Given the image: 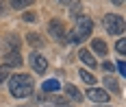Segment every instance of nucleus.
<instances>
[{
    "label": "nucleus",
    "mask_w": 126,
    "mask_h": 107,
    "mask_svg": "<svg viewBox=\"0 0 126 107\" xmlns=\"http://www.w3.org/2000/svg\"><path fill=\"white\" fill-rule=\"evenodd\" d=\"M57 2H59V4H70L72 0H57Z\"/></svg>",
    "instance_id": "obj_23"
},
{
    "label": "nucleus",
    "mask_w": 126,
    "mask_h": 107,
    "mask_svg": "<svg viewBox=\"0 0 126 107\" xmlns=\"http://www.w3.org/2000/svg\"><path fill=\"white\" fill-rule=\"evenodd\" d=\"M78 11H80V4H78V2H76L74 7H72V15H74V20H76V13H78Z\"/></svg>",
    "instance_id": "obj_21"
},
{
    "label": "nucleus",
    "mask_w": 126,
    "mask_h": 107,
    "mask_svg": "<svg viewBox=\"0 0 126 107\" xmlns=\"http://www.w3.org/2000/svg\"><path fill=\"white\" fill-rule=\"evenodd\" d=\"M59 87H61V83H59L57 79H48L44 85H41V90H44V92H48V94H50V92H57Z\"/></svg>",
    "instance_id": "obj_12"
},
{
    "label": "nucleus",
    "mask_w": 126,
    "mask_h": 107,
    "mask_svg": "<svg viewBox=\"0 0 126 107\" xmlns=\"http://www.w3.org/2000/svg\"><path fill=\"white\" fill-rule=\"evenodd\" d=\"M91 28H94V22L89 20L87 15H80V18L76 20L74 33H72V42H74V44H80V42H85L89 35H91Z\"/></svg>",
    "instance_id": "obj_2"
},
{
    "label": "nucleus",
    "mask_w": 126,
    "mask_h": 107,
    "mask_svg": "<svg viewBox=\"0 0 126 107\" xmlns=\"http://www.w3.org/2000/svg\"><path fill=\"white\" fill-rule=\"evenodd\" d=\"M26 40H28V44H33V46H41V44H44V42L39 40L37 33H28V37H26Z\"/></svg>",
    "instance_id": "obj_16"
},
{
    "label": "nucleus",
    "mask_w": 126,
    "mask_h": 107,
    "mask_svg": "<svg viewBox=\"0 0 126 107\" xmlns=\"http://www.w3.org/2000/svg\"><path fill=\"white\" fill-rule=\"evenodd\" d=\"M87 96L94 103H107V101H109V92H107V90H100V87H94V85L87 90Z\"/></svg>",
    "instance_id": "obj_6"
},
{
    "label": "nucleus",
    "mask_w": 126,
    "mask_h": 107,
    "mask_svg": "<svg viewBox=\"0 0 126 107\" xmlns=\"http://www.w3.org/2000/svg\"><path fill=\"white\" fill-rule=\"evenodd\" d=\"M63 90H65V94H67L70 98H74L76 103H80V101H83V94L78 92V90H76L74 85H63Z\"/></svg>",
    "instance_id": "obj_10"
},
{
    "label": "nucleus",
    "mask_w": 126,
    "mask_h": 107,
    "mask_svg": "<svg viewBox=\"0 0 126 107\" xmlns=\"http://www.w3.org/2000/svg\"><path fill=\"white\" fill-rule=\"evenodd\" d=\"M33 90H35V81L31 74H13L9 79V92L15 98H26L33 94Z\"/></svg>",
    "instance_id": "obj_1"
},
{
    "label": "nucleus",
    "mask_w": 126,
    "mask_h": 107,
    "mask_svg": "<svg viewBox=\"0 0 126 107\" xmlns=\"http://www.w3.org/2000/svg\"><path fill=\"white\" fill-rule=\"evenodd\" d=\"M4 66L9 68H20L22 66V57H20V50H13V53H4Z\"/></svg>",
    "instance_id": "obj_7"
},
{
    "label": "nucleus",
    "mask_w": 126,
    "mask_h": 107,
    "mask_svg": "<svg viewBox=\"0 0 126 107\" xmlns=\"http://www.w3.org/2000/svg\"><path fill=\"white\" fill-rule=\"evenodd\" d=\"M117 70H120V74H126V64L124 61H117Z\"/></svg>",
    "instance_id": "obj_20"
},
{
    "label": "nucleus",
    "mask_w": 126,
    "mask_h": 107,
    "mask_svg": "<svg viewBox=\"0 0 126 107\" xmlns=\"http://www.w3.org/2000/svg\"><path fill=\"white\" fill-rule=\"evenodd\" d=\"M78 57H80V61H83L85 66H89V68L98 66V64H96V57H94L91 50H87V48H80V50H78Z\"/></svg>",
    "instance_id": "obj_8"
},
{
    "label": "nucleus",
    "mask_w": 126,
    "mask_h": 107,
    "mask_svg": "<svg viewBox=\"0 0 126 107\" xmlns=\"http://www.w3.org/2000/svg\"><path fill=\"white\" fill-rule=\"evenodd\" d=\"M9 72H11L9 66H0V83H4V81L9 79Z\"/></svg>",
    "instance_id": "obj_17"
},
{
    "label": "nucleus",
    "mask_w": 126,
    "mask_h": 107,
    "mask_svg": "<svg viewBox=\"0 0 126 107\" xmlns=\"http://www.w3.org/2000/svg\"><path fill=\"white\" fill-rule=\"evenodd\" d=\"M24 20H26V22H35V20H37V15L31 13V11H26V13H24Z\"/></svg>",
    "instance_id": "obj_19"
},
{
    "label": "nucleus",
    "mask_w": 126,
    "mask_h": 107,
    "mask_svg": "<svg viewBox=\"0 0 126 107\" xmlns=\"http://www.w3.org/2000/svg\"><path fill=\"white\" fill-rule=\"evenodd\" d=\"M91 48H94V53L102 55V57H104V55L109 53V48H107V44H104L102 40H94V42H91Z\"/></svg>",
    "instance_id": "obj_11"
},
{
    "label": "nucleus",
    "mask_w": 126,
    "mask_h": 107,
    "mask_svg": "<svg viewBox=\"0 0 126 107\" xmlns=\"http://www.w3.org/2000/svg\"><path fill=\"white\" fill-rule=\"evenodd\" d=\"M35 0H9V4H11L13 9H26V7H31Z\"/></svg>",
    "instance_id": "obj_13"
},
{
    "label": "nucleus",
    "mask_w": 126,
    "mask_h": 107,
    "mask_svg": "<svg viewBox=\"0 0 126 107\" xmlns=\"http://www.w3.org/2000/svg\"><path fill=\"white\" fill-rule=\"evenodd\" d=\"M115 50L124 55V50H126V40H120V42H117V44H115Z\"/></svg>",
    "instance_id": "obj_18"
},
{
    "label": "nucleus",
    "mask_w": 126,
    "mask_h": 107,
    "mask_svg": "<svg viewBox=\"0 0 126 107\" xmlns=\"http://www.w3.org/2000/svg\"><path fill=\"white\" fill-rule=\"evenodd\" d=\"M20 50V37L17 35H7V53Z\"/></svg>",
    "instance_id": "obj_9"
},
{
    "label": "nucleus",
    "mask_w": 126,
    "mask_h": 107,
    "mask_svg": "<svg viewBox=\"0 0 126 107\" xmlns=\"http://www.w3.org/2000/svg\"><path fill=\"white\" fill-rule=\"evenodd\" d=\"M80 79L85 81L87 85H96V77H94L91 72H87V70H80Z\"/></svg>",
    "instance_id": "obj_15"
},
{
    "label": "nucleus",
    "mask_w": 126,
    "mask_h": 107,
    "mask_svg": "<svg viewBox=\"0 0 126 107\" xmlns=\"http://www.w3.org/2000/svg\"><path fill=\"white\" fill-rule=\"evenodd\" d=\"M48 33L52 35V40L57 42H63L65 37V26H63V22H59V20H50V24H48Z\"/></svg>",
    "instance_id": "obj_4"
},
{
    "label": "nucleus",
    "mask_w": 126,
    "mask_h": 107,
    "mask_svg": "<svg viewBox=\"0 0 126 107\" xmlns=\"http://www.w3.org/2000/svg\"><path fill=\"white\" fill-rule=\"evenodd\" d=\"M102 68H104V70H113V64H111V61H104Z\"/></svg>",
    "instance_id": "obj_22"
},
{
    "label": "nucleus",
    "mask_w": 126,
    "mask_h": 107,
    "mask_svg": "<svg viewBox=\"0 0 126 107\" xmlns=\"http://www.w3.org/2000/svg\"><path fill=\"white\" fill-rule=\"evenodd\" d=\"M104 87L111 90V92H120V85H117V81L113 77H104Z\"/></svg>",
    "instance_id": "obj_14"
},
{
    "label": "nucleus",
    "mask_w": 126,
    "mask_h": 107,
    "mask_svg": "<svg viewBox=\"0 0 126 107\" xmlns=\"http://www.w3.org/2000/svg\"><path fill=\"white\" fill-rule=\"evenodd\" d=\"M104 28H107V33H111V35H122L124 33V18L122 15H104Z\"/></svg>",
    "instance_id": "obj_3"
},
{
    "label": "nucleus",
    "mask_w": 126,
    "mask_h": 107,
    "mask_svg": "<svg viewBox=\"0 0 126 107\" xmlns=\"http://www.w3.org/2000/svg\"><path fill=\"white\" fill-rule=\"evenodd\" d=\"M111 2H113V4H117V7H120V4H124V0H111Z\"/></svg>",
    "instance_id": "obj_24"
},
{
    "label": "nucleus",
    "mask_w": 126,
    "mask_h": 107,
    "mask_svg": "<svg viewBox=\"0 0 126 107\" xmlns=\"http://www.w3.org/2000/svg\"><path fill=\"white\" fill-rule=\"evenodd\" d=\"M31 66H33V70L39 72V74L48 72V61H46V57H41L39 53H31Z\"/></svg>",
    "instance_id": "obj_5"
}]
</instances>
